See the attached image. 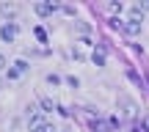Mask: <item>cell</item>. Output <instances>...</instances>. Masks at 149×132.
<instances>
[{
    "label": "cell",
    "mask_w": 149,
    "mask_h": 132,
    "mask_svg": "<svg viewBox=\"0 0 149 132\" xmlns=\"http://www.w3.org/2000/svg\"><path fill=\"white\" fill-rule=\"evenodd\" d=\"M28 110H31L28 113V127H31V132H39L44 127V113L39 107H28Z\"/></svg>",
    "instance_id": "6da1fadb"
},
{
    "label": "cell",
    "mask_w": 149,
    "mask_h": 132,
    "mask_svg": "<svg viewBox=\"0 0 149 132\" xmlns=\"http://www.w3.org/2000/svg\"><path fill=\"white\" fill-rule=\"evenodd\" d=\"M28 72V61H14V64H11V69H8V80H17V77H22V74Z\"/></svg>",
    "instance_id": "7a4b0ae2"
},
{
    "label": "cell",
    "mask_w": 149,
    "mask_h": 132,
    "mask_svg": "<svg viewBox=\"0 0 149 132\" xmlns=\"http://www.w3.org/2000/svg\"><path fill=\"white\" fill-rule=\"evenodd\" d=\"M0 39H3V41H8V44L17 39V25H14V22H6V25L0 28Z\"/></svg>",
    "instance_id": "3957f363"
},
{
    "label": "cell",
    "mask_w": 149,
    "mask_h": 132,
    "mask_svg": "<svg viewBox=\"0 0 149 132\" xmlns=\"http://www.w3.org/2000/svg\"><path fill=\"white\" fill-rule=\"evenodd\" d=\"M55 11H58V3H39L36 6L39 17H50V14H55Z\"/></svg>",
    "instance_id": "277c9868"
},
{
    "label": "cell",
    "mask_w": 149,
    "mask_h": 132,
    "mask_svg": "<svg viewBox=\"0 0 149 132\" xmlns=\"http://www.w3.org/2000/svg\"><path fill=\"white\" fill-rule=\"evenodd\" d=\"M111 121H102V118H97V121H91V132H111Z\"/></svg>",
    "instance_id": "5b68a950"
},
{
    "label": "cell",
    "mask_w": 149,
    "mask_h": 132,
    "mask_svg": "<svg viewBox=\"0 0 149 132\" xmlns=\"http://www.w3.org/2000/svg\"><path fill=\"white\" fill-rule=\"evenodd\" d=\"M124 33H130V36H138L141 33V22H135V19H130V22H124V28H122Z\"/></svg>",
    "instance_id": "8992f818"
},
{
    "label": "cell",
    "mask_w": 149,
    "mask_h": 132,
    "mask_svg": "<svg viewBox=\"0 0 149 132\" xmlns=\"http://www.w3.org/2000/svg\"><path fill=\"white\" fill-rule=\"evenodd\" d=\"M0 14H3L6 19H14V17H17V6H8V3H0Z\"/></svg>",
    "instance_id": "52a82bcc"
},
{
    "label": "cell",
    "mask_w": 149,
    "mask_h": 132,
    "mask_svg": "<svg viewBox=\"0 0 149 132\" xmlns=\"http://www.w3.org/2000/svg\"><path fill=\"white\" fill-rule=\"evenodd\" d=\"M144 11H146V6H133V8H130V19L141 22L144 19Z\"/></svg>",
    "instance_id": "ba28073f"
},
{
    "label": "cell",
    "mask_w": 149,
    "mask_h": 132,
    "mask_svg": "<svg viewBox=\"0 0 149 132\" xmlns=\"http://www.w3.org/2000/svg\"><path fill=\"white\" fill-rule=\"evenodd\" d=\"M91 61H94V66H105V53H102V47H100V50H94Z\"/></svg>",
    "instance_id": "9c48e42d"
},
{
    "label": "cell",
    "mask_w": 149,
    "mask_h": 132,
    "mask_svg": "<svg viewBox=\"0 0 149 132\" xmlns=\"http://www.w3.org/2000/svg\"><path fill=\"white\" fill-rule=\"evenodd\" d=\"M127 77H130V80H133V83H135V85H138V88H144V80H141V77H138V74H135V72H133V69H127Z\"/></svg>",
    "instance_id": "30bf717a"
},
{
    "label": "cell",
    "mask_w": 149,
    "mask_h": 132,
    "mask_svg": "<svg viewBox=\"0 0 149 132\" xmlns=\"http://www.w3.org/2000/svg\"><path fill=\"white\" fill-rule=\"evenodd\" d=\"M50 110H55V105H53V99L44 96V99H42V113H50Z\"/></svg>",
    "instance_id": "8fae6325"
},
{
    "label": "cell",
    "mask_w": 149,
    "mask_h": 132,
    "mask_svg": "<svg viewBox=\"0 0 149 132\" xmlns=\"http://www.w3.org/2000/svg\"><path fill=\"white\" fill-rule=\"evenodd\" d=\"M47 85H53V88L61 85V77H58V74H47Z\"/></svg>",
    "instance_id": "7c38bea8"
},
{
    "label": "cell",
    "mask_w": 149,
    "mask_h": 132,
    "mask_svg": "<svg viewBox=\"0 0 149 132\" xmlns=\"http://www.w3.org/2000/svg\"><path fill=\"white\" fill-rule=\"evenodd\" d=\"M72 55H74V61H86V53H83L80 47H74V50H72Z\"/></svg>",
    "instance_id": "4fadbf2b"
},
{
    "label": "cell",
    "mask_w": 149,
    "mask_h": 132,
    "mask_svg": "<svg viewBox=\"0 0 149 132\" xmlns=\"http://www.w3.org/2000/svg\"><path fill=\"white\" fill-rule=\"evenodd\" d=\"M141 129H144V132H149V116H144V118H141Z\"/></svg>",
    "instance_id": "5bb4252c"
},
{
    "label": "cell",
    "mask_w": 149,
    "mask_h": 132,
    "mask_svg": "<svg viewBox=\"0 0 149 132\" xmlns=\"http://www.w3.org/2000/svg\"><path fill=\"white\" fill-rule=\"evenodd\" d=\"M66 83H69L72 88H77V85H80V80H77V77H66Z\"/></svg>",
    "instance_id": "9a60e30c"
},
{
    "label": "cell",
    "mask_w": 149,
    "mask_h": 132,
    "mask_svg": "<svg viewBox=\"0 0 149 132\" xmlns=\"http://www.w3.org/2000/svg\"><path fill=\"white\" fill-rule=\"evenodd\" d=\"M6 66H8V64H6V55H0V72H3Z\"/></svg>",
    "instance_id": "2e32d148"
},
{
    "label": "cell",
    "mask_w": 149,
    "mask_h": 132,
    "mask_svg": "<svg viewBox=\"0 0 149 132\" xmlns=\"http://www.w3.org/2000/svg\"><path fill=\"white\" fill-rule=\"evenodd\" d=\"M0 88H3V83H0Z\"/></svg>",
    "instance_id": "e0dca14e"
}]
</instances>
